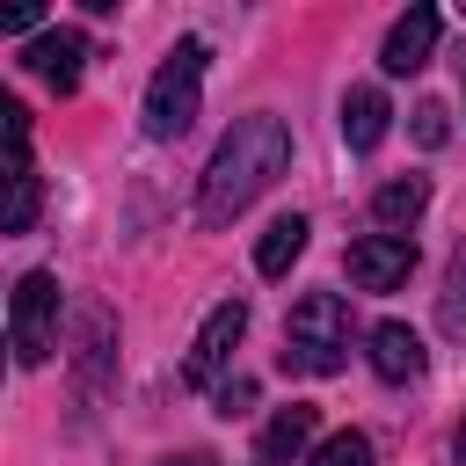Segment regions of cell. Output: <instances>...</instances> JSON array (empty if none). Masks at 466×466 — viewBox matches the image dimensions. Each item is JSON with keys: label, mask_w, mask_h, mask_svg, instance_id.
<instances>
[{"label": "cell", "mask_w": 466, "mask_h": 466, "mask_svg": "<svg viewBox=\"0 0 466 466\" xmlns=\"http://www.w3.org/2000/svg\"><path fill=\"white\" fill-rule=\"evenodd\" d=\"M284 167H291V131H284V116H240V124L218 138L211 167H204L197 218H204V226H233Z\"/></svg>", "instance_id": "1"}, {"label": "cell", "mask_w": 466, "mask_h": 466, "mask_svg": "<svg viewBox=\"0 0 466 466\" xmlns=\"http://www.w3.org/2000/svg\"><path fill=\"white\" fill-rule=\"evenodd\" d=\"M459 80H466V58H459Z\"/></svg>", "instance_id": "21"}, {"label": "cell", "mask_w": 466, "mask_h": 466, "mask_svg": "<svg viewBox=\"0 0 466 466\" xmlns=\"http://www.w3.org/2000/svg\"><path fill=\"white\" fill-rule=\"evenodd\" d=\"M7 342H15V364H44L58 350V277L51 269H29L7 299Z\"/></svg>", "instance_id": "4"}, {"label": "cell", "mask_w": 466, "mask_h": 466, "mask_svg": "<svg viewBox=\"0 0 466 466\" xmlns=\"http://www.w3.org/2000/svg\"><path fill=\"white\" fill-rule=\"evenodd\" d=\"M364 357H371V371H379L386 386L422 379V335H415L408 320H379V328L364 335Z\"/></svg>", "instance_id": "9"}, {"label": "cell", "mask_w": 466, "mask_h": 466, "mask_svg": "<svg viewBox=\"0 0 466 466\" xmlns=\"http://www.w3.org/2000/svg\"><path fill=\"white\" fill-rule=\"evenodd\" d=\"M167 466H218V459H204V451H182V459H167Z\"/></svg>", "instance_id": "19"}, {"label": "cell", "mask_w": 466, "mask_h": 466, "mask_svg": "<svg viewBox=\"0 0 466 466\" xmlns=\"http://www.w3.org/2000/svg\"><path fill=\"white\" fill-rule=\"evenodd\" d=\"M444 335H466V248L451 255V277H444V306H437Z\"/></svg>", "instance_id": "16"}, {"label": "cell", "mask_w": 466, "mask_h": 466, "mask_svg": "<svg viewBox=\"0 0 466 466\" xmlns=\"http://www.w3.org/2000/svg\"><path fill=\"white\" fill-rule=\"evenodd\" d=\"M386 124H393V102H386L379 87H350V95H342V146H350V153H371V146L386 138Z\"/></svg>", "instance_id": "10"}, {"label": "cell", "mask_w": 466, "mask_h": 466, "mask_svg": "<svg viewBox=\"0 0 466 466\" xmlns=\"http://www.w3.org/2000/svg\"><path fill=\"white\" fill-rule=\"evenodd\" d=\"M430 211V182L422 175H400V182H386L379 197H371V218L386 226V233H400V226H415Z\"/></svg>", "instance_id": "14"}, {"label": "cell", "mask_w": 466, "mask_h": 466, "mask_svg": "<svg viewBox=\"0 0 466 466\" xmlns=\"http://www.w3.org/2000/svg\"><path fill=\"white\" fill-rule=\"evenodd\" d=\"M306 233H313V226H306L299 211H284V218H269V233L255 240V269H262V277H284V269H291V262L306 255Z\"/></svg>", "instance_id": "13"}, {"label": "cell", "mask_w": 466, "mask_h": 466, "mask_svg": "<svg viewBox=\"0 0 466 466\" xmlns=\"http://www.w3.org/2000/svg\"><path fill=\"white\" fill-rule=\"evenodd\" d=\"M22 66H29L44 87L73 95V87H80V66H87V36H80V29H44V36L22 51Z\"/></svg>", "instance_id": "7"}, {"label": "cell", "mask_w": 466, "mask_h": 466, "mask_svg": "<svg viewBox=\"0 0 466 466\" xmlns=\"http://www.w3.org/2000/svg\"><path fill=\"white\" fill-rule=\"evenodd\" d=\"M306 466H371V437H364V430H335Z\"/></svg>", "instance_id": "15"}, {"label": "cell", "mask_w": 466, "mask_h": 466, "mask_svg": "<svg viewBox=\"0 0 466 466\" xmlns=\"http://www.w3.org/2000/svg\"><path fill=\"white\" fill-rule=\"evenodd\" d=\"M306 437H313V408H277L269 415V430H262V444H255V466H291L299 451H306Z\"/></svg>", "instance_id": "12"}, {"label": "cell", "mask_w": 466, "mask_h": 466, "mask_svg": "<svg viewBox=\"0 0 466 466\" xmlns=\"http://www.w3.org/2000/svg\"><path fill=\"white\" fill-rule=\"evenodd\" d=\"M248 400H255V386H248V379H233V386H226V393H218V415H240V408H248Z\"/></svg>", "instance_id": "18"}, {"label": "cell", "mask_w": 466, "mask_h": 466, "mask_svg": "<svg viewBox=\"0 0 466 466\" xmlns=\"http://www.w3.org/2000/svg\"><path fill=\"white\" fill-rule=\"evenodd\" d=\"M7 211H0V233H29L36 226V167H29V146H7Z\"/></svg>", "instance_id": "11"}, {"label": "cell", "mask_w": 466, "mask_h": 466, "mask_svg": "<svg viewBox=\"0 0 466 466\" xmlns=\"http://www.w3.org/2000/svg\"><path fill=\"white\" fill-rule=\"evenodd\" d=\"M437 7H408L393 29H386V44H379V66L386 73H422L430 66V51H437Z\"/></svg>", "instance_id": "8"}, {"label": "cell", "mask_w": 466, "mask_h": 466, "mask_svg": "<svg viewBox=\"0 0 466 466\" xmlns=\"http://www.w3.org/2000/svg\"><path fill=\"white\" fill-rule=\"evenodd\" d=\"M204 36H182L160 66H153V80H146V138H182L189 124H197V95H204Z\"/></svg>", "instance_id": "3"}, {"label": "cell", "mask_w": 466, "mask_h": 466, "mask_svg": "<svg viewBox=\"0 0 466 466\" xmlns=\"http://www.w3.org/2000/svg\"><path fill=\"white\" fill-rule=\"evenodd\" d=\"M240 335H248V306H240V299H218V306L204 313V328H197L189 357H182V379H189V386H218V371L233 364Z\"/></svg>", "instance_id": "5"}, {"label": "cell", "mask_w": 466, "mask_h": 466, "mask_svg": "<svg viewBox=\"0 0 466 466\" xmlns=\"http://www.w3.org/2000/svg\"><path fill=\"white\" fill-rule=\"evenodd\" d=\"M415 269V240L408 233H364L350 240V284L357 291H400Z\"/></svg>", "instance_id": "6"}, {"label": "cell", "mask_w": 466, "mask_h": 466, "mask_svg": "<svg viewBox=\"0 0 466 466\" xmlns=\"http://www.w3.org/2000/svg\"><path fill=\"white\" fill-rule=\"evenodd\" d=\"M459 459H466V422H459Z\"/></svg>", "instance_id": "20"}, {"label": "cell", "mask_w": 466, "mask_h": 466, "mask_svg": "<svg viewBox=\"0 0 466 466\" xmlns=\"http://www.w3.org/2000/svg\"><path fill=\"white\" fill-rule=\"evenodd\" d=\"M284 364L306 379H335L350 364V306L335 291H306L284 320Z\"/></svg>", "instance_id": "2"}, {"label": "cell", "mask_w": 466, "mask_h": 466, "mask_svg": "<svg viewBox=\"0 0 466 466\" xmlns=\"http://www.w3.org/2000/svg\"><path fill=\"white\" fill-rule=\"evenodd\" d=\"M415 138H422V146H444V109H437V102L415 109Z\"/></svg>", "instance_id": "17"}]
</instances>
